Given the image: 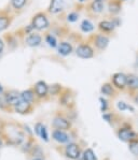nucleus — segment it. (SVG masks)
Here are the masks:
<instances>
[{
	"label": "nucleus",
	"instance_id": "1",
	"mask_svg": "<svg viewBox=\"0 0 138 160\" xmlns=\"http://www.w3.org/2000/svg\"><path fill=\"white\" fill-rule=\"evenodd\" d=\"M31 26L34 27V31L38 32H45L51 28V22L49 18V13L46 11H38L34 13L30 21Z\"/></svg>",
	"mask_w": 138,
	"mask_h": 160
},
{
	"label": "nucleus",
	"instance_id": "2",
	"mask_svg": "<svg viewBox=\"0 0 138 160\" xmlns=\"http://www.w3.org/2000/svg\"><path fill=\"white\" fill-rule=\"evenodd\" d=\"M86 40L92 44V46L95 48L96 52H104L108 48V45H109L110 37L102 32H96V33H91L86 38Z\"/></svg>",
	"mask_w": 138,
	"mask_h": 160
},
{
	"label": "nucleus",
	"instance_id": "3",
	"mask_svg": "<svg viewBox=\"0 0 138 160\" xmlns=\"http://www.w3.org/2000/svg\"><path fill=\"white\" fill-rule=\"evenodd\" d=\"M75 53L81 59H92L95 56V48L88 40H80L75 48Z\"/></svg>",
	"mask_w": 138,
	"mask_h": 160
},
{
	"label": "nucleus",
	"instance_id": "4",
	"mask_svg": "<svg viewBox=\"0 0 138 160\" xmlns=\"http://www.w3.org/2000/svg\"><path fill=\"white\" fill-rule=\"evenodd\" d=\"M105 8L106 2L100 1V0H90L84 7L86 14L90 17H97L102 15L105 11Z\"/></svg>",
	"mask_w": 138,
	"mask_h": 160
},
{
	"label": "nucleus",
	"instance_id": "5",
	"mask_svg": "<svg viewBox=\"0 0 138 160\" xmlns=\"http://www.w3.org/2000/svg\"><path fill=\"white\" fill-rule=\"evenodd\" d=\"M14 15L15 14L12 10H0V32L9 29L14 19Z\"/></svg>",
	"mask_w": 138,
	"mask_h": 160
},
{
	"label": "nucleus",
	"instance_id": "6",
	"mask_svg": "<svg viewBox=\"0 0 138 160\" xmlns=\"http://www.w3.org/2000/svg\"><path fill=\"white\" fill-rule=\"evenodd\" d=\"M110 83L114 86L115 89L118 90H124L126 88V84H127V74L123 72H115L111 75V80H110Z\"/></svg>",
	"mask_w": 138,
	"mask_h": 160
},
{
	"label": "nucleus",
	"instance_id": "7",
	"mask_svg": "<svg viewBox=\"0 0 138 160\" xmlns=\"http://www.w3.org/2000/svg\"><path fill=\"white\" fill-rule=\"evenodd\" d=\"M34 90L38 100H45L49 98V85L44 81H38L34 85Z\"/></svg>",
	"mask_w": 138,
	"mask_h": 160
},
{
	"label": "nucleus",
	"instance_id": "8",
	"mask_svg": "<svg viewBox=\"0 0 138 160\" xmlns=\"http://www.w3.org/2000/svg\"><path fill=\"white\" fill-rule=\"evenodd\" d=\"M97 29H98V32H102L104 34H107V36L110 37L115 31L117 27L114 26V24L112 23V21L109 17V18L102 19V21L97 24Z\"/></svg>",
	"mask_w": 138,
	"mask_h": 160
},
{
	"label": "nucleus",
	"instance_id": "9",
	"mask_svg": "<svg viewBox=\"0 0 138 160\" xmlns=\"http://www.w3.org/2000/svg\"><path fill=\"white\" fill-rule=\"evenodd\" d=\"M24 42L29 48H38L43 42V36L38 31H34L24 38Z\"/></svg>",
	"mask_w": 138,
	"mask_h": 160
},
{
	"label": "nucleus",
	"instance_id": "10",
	"mask_svg": "<svg viewBox=\"0 0 138 160\" xmlns=\"http://www.w3.org/2000/svg\"><path fill=\"white\" fill-rule=\"evenodd\" d=\"M57 51L58 55L63 56V57H67V56L71 55V54L75 52V46L73 44L70 42V41H67V40H61L58 42V45H57Z\"/></svg>",
	"mask_w": 138,
	"mask_h": 160
},
{
	"label": "nucleus",
	"instance_id": "11",
	"mask_svg": "<svg viewBox=\"0 0 138 160\" xmlns=\"http://www.w3.org/2000/svg\"><path fill=\"white\" fill-rule=\"evenodd\" d=\"M65 9V0H50L46 12L49 15H58L64 12Z\"/></svg>",
	"mask_w": 138,
	"mask_h": 160
},
{
	"label": "nucleus",
	"instance_id": "12",
	"mask_svg": "<svg viewBox=\"0 0 138 160\" xmlns=\"http://www.w3.org/2000/svg\"><path fill=\"white\" fill-rule=\"evenodd\" d=\"M106 8L110 16H118L122 11V1L121 0H107Z\"/></svg>",
	"mask_w": 138,
	"mask_h": 160
},
{
	"label": "nucleus",
	"instance_id": "13",
	"mask_svg": "<svg viewBox=\"0 0 138 160\" xmlns=\"http://www.w3.org/2000/svg\"><path fill=\"white\" fill-rule=\"evenodd\" d=\"M12 109L15 111L16 113H19V114L24 115V114H28V113H30L31 111H33V104L29 102L24 101V100L21 98V99L13 105Z\"/></svg>",
	"mask_w": 138,
	"mask_h": 160
},
{
	"label": "nucleus",
	"instance_id": "14",
	"mask_svg": "<svg viewBox=\"0 0 138 160\" xmlns=\"http://www.w3.org/2000/svg\"><path fill=\"white\" fill-rule=\"evenodd\" d=\"M53 127L58 130H68L70 129L71 124L66 117L61 116V115H56L53 119Z\"/></svg>",
	"mask_w": 138,
	"mask_h": 160
},
{
	"label": "nucleus",
	"instance_id": "15",
	"mask_svg": "<svg viewBox=\"0 0 138 160\" xmlns=\"http://www.w3.org/2000/svg\"><path fill=\"white\" fill-rule=\"evenodd\" d=\"M73 102H75V98H73V95H72V92H71V90L68 89V88L64 89L60 95V103L61 104L64 105V107L69 108L70 105L73 104Z\"/></svg>",
	"mask_w": 138,
	"mask_h": 160
},
{
	"label": "nucleus",
	"instance_id": "16",
	"mask_svg": "<svg viewBox=\"0 0 138 160\" xmlns=\"http://www.w3.org/2000/svg\"><path fill=\"white\" fill-rule=\"evenodd\" d=\"M118 137H119L120 140L124 142H130L136 139V133L130 128H121L118 131Z\"/></svg>",
	"mask_w": 138,
	"mask_h": 160
},
{
	"label": "nucleus",
	"instance_id": "17",
	"mask_svg": "<svg viewBox=\"0 0 138 160\" xmlns=\"http://www.w3.org/2000/svg\"><path fill=\"white\" fill-rule=\"evenodd\" d=\"M29 0H10V8L14 14H19L28 4Z\"/></svg>",
	"mask_w": 138,
	"mask_h": 160
},
{
	"label": "nucleus",
	"instance_id": "18",
	"mask_svg": "<svg viewBox=\"0 0 138 160\" xmlns=\"http://www.w3.org/2000/svg\"><path fill=\"white\" fill-rule=\"evenodd\" d=\"M43 40L51 48H57V45H58V42H60V41H58L57 37H56L54 33H52L50 30L44 32Z\"/></svg>",
	"mask_w": 138,
	"mask_h": 160
},
{
	"label": "nucleus",
	"instance_id": "19",
	"mask_svg": "<svg viewBox=\"0 0 138 160\" xmlns=\"http://www.w3.org/2000/svg\"><path fill=\"white\" fill-rule=\"evenodd\" d=\"M126 88L130 92H138V75L130 73L127 74V84Z\"/></svg>",
	"mask_w": 138,
	"mask_h": 160
},
{
	"label": "nucleus",
	"instance_id": "20",
	"mask_svg": "<svg viewBox=\"0 0 138 160\" xmlns=\"http://www.w3.org/2000/svg\"><path fill=\"white\" fill-rule=\"evenodd\" d=\"M4 96H6L7 102L11 108H13V105L21 99V92L16 90H9L8 92H4Z\"/></svg>",
	"mask_w": 138,
	"mask_h": 160
},
{
	"label": "nucleus",
	"instance_id": "21",
	"mask_svg": "<svg viewBox=\"0 0 138 160\" xmlns=\"http://www.w3.org/2000/svg\"><path fill=\"white\" fill-rule=\"evenodd\" d=\"M100 92H102L104 96H106V97H110V98L115 97V95H117L114 86L110 82L104 83L102 85V87H100Z\"/></svg>",
	"mask_w": 138,
	"mask_h": 160
},
{
	"label": "nucleus",
	"instance_id": "22",
	"mask_svg": "<svg viewBox=\"0 0 138 160\" xmlns=\"http://www.w3.org/2000/svg\"><path fill=\"white\" fill-rule=\"evenodd\" d=\"M66 155L71 159H78L80 156V148L77 144L71 143L66 146Z\"/></svg>",
	"mask_w": 138,
	"mask_h": 160
},
{
	"label": "nucleus",
	"instance_id": "23",
	"mask_svg": "<svg viewBox=\"0 0 138 160\" xmlns=\"http://www.w3.org/2000/svg\"><path fill=\"white\" fill-rule=\"evenodd\" d=\"M21 98L24 101L29 102V103H31V104H34L37 100L34 88H28V89H26V90H23V92H21Z\"/></svg>",
	"mask_w": 138,
	"mask_h": 160
},
{
	"label": "nucleus",
	"instance_id": "24",
	"mask_svg": "<svg viewBox=\"0 0 138 160\" xmlns=\"http://www.w3.org/2000/svg\"><path fill=\"white\" fill-rule=\"evenodd\" d=\"M95 29V25L92 23V21L88 18H84L80 24V30L84 33H91Z\"/></svg>",
	"mask_w": 138,
	"mask_h": 160
},
{
	"label": "nucleus",
	"instance_id": "25",
	"mask_svg": "<svg viewBox=\"0 0 138 160\" xmlns=\"http://www.w3.org/2000/svg\"><path fill=\"white\" fill-rule=\"evenodd\" d=\"M53 139L55 140V141H57L58 143H66V142H68L69 137L64 130L56 129L53 131Z\"/></svg>",
	"mask_w": 138,
	"mask_h": 160
},
{
	"label": "nucleus",
	"instance_id": "26",
	"mask_svg": "<svg viewBox=\"0 0 138 160\" xmlns=\"http://www.w3.org/2000/svg\"><path fill=\"white\" fill-rule=\"evenodd\" d=\"M34 131H36L37 135L41 138L42 140H44L45 142L49 141V135H48V130H46L45 126H43L41 122H38L34 127Z\"/></svg>",
	"mask_w": 138,
	"mask_h": 160
},
{
	"label": "nucleus",
	"instance_id": "27",
	"mask_svg": "<svg viewBox=\"0 0 138 160\" xmlns=\"http://www.w3.org/2000/svg\"><path fill=\"white\" fill-rule=\"evenodd\" d=\"M2 38L4 39V42L8 44L11 48H17V45H19V39H17L16 34L9 33V34H7V36L2 37Z\"/></svg>",
	"mask_w": 138,
	"mask_h": 160
},
{
	"label": "nucleus",
	"instance_id": "28",
	"mask_svg": "<svg viewBox=\"0 0 138 160\" xmlns=\"http://www.w3.org/2000/svg\"><path fill=\"white\" fill-rule=\"evenodd\" d=\"M63 90V86L61 84H57V83L53 85H49V95L50 96H60Z\"/></svg>",
	"mask_w": 138,
	"mask_h": 160
},
{
	"label": "nucleus",
	"instance_id": "29",
	"mask_svg": "<svg viewBox=\"0 0 138 160\" xmlns=\"http://www.w3.org/2000/svg\"><path fill=\"white\" fill-rule=\"evenodd\" d=\"M79 17H80V14H79V12L77 11H70L69 13L66 15V21L68 22V23H76V22L79 19Z\"/></svg>",
	"mask_w": 138,
	"mask_h": 160
},
{
	"label": "nucleus",
	"instance_id": "30",
	"mask_svg": "<svg viewBox=\"0 0 138 160\" xmlns=\"http://www.w3.org/2000/svg\"><path fill=\"white\" fill-rule=\"evenodd\" d=\"M117 108L119 109L121 112H124V111L129 110L130 112H134V108L132 105H129L127 103H125L124 101H119L117 103Z\"/></svg>",
	"mask_w": 138,
	"mask_h": 160
},
{
	"label": "nucleus",
	"instance_id": "31",
	"mask_svg": "<svg viewBox=\"0 0 138 160\" xmlns=\"http://www.w3.org/2000/svg\"><path fill=\"white\" fill-rule=\"evenodd\" d=\"M83 158H84V160H97V159H96V156H95L94 152H93L91 148L86 149V151L84 152Z\"/></svg>",
	"mask_w": 138,
	"mask_h": 160
},
{
	"label": "nucleus",
	"instance_id": "32",
	"mask_svg": "<svg viewBox=\"0 0 138 160\" xmlns=\"http://www.w3.org/2000/svg\"><path fill=\"white\" fill-rule=\"evenodd\" d=\"M130 151L132 152V154L138 155V141L137 140H133L130 142Z\"/></svg>",
	"mask_w": 138,
	"mask_h": 160
},
{
	"label": "nucleus",
	"instance_id": "33",
	"mask_svg": "<svg viewBox=\"0 0 138 160\" xmlns=\"http://www.w3.org/2000/svg\"><path fill=\"white\" fill-rule=\"evenodd\" d=\"M99 102H100V111L103 113L107 112V110L109 109V104H108V101L105 99L104 97H100L99 98Z\"/></svg>",
	"mask_w": 138,
	"mask_h": 160
},
{
	"label": "nucleus",
	"instance_id": "34",
	"mask_svg": "<svg viewBox=\"0 0 138 160\" xmlns=\"http://www.w3.org/2000/svg\"><path fill=\"white\" fill-rule=\"evenodd\" d=\"M110 19L112 21V23L114 24V26L117 27H120L121 24H122V21H121V18L119 16H110Z\"/></svg>",
	"mask_w": 138,
	"mask_h": 160
},
{
	"label": "nucleus",
	"instance_id": "35",
	"mask_svg": "<svg viewBox=\"0 0 138 160\" xmlns=\"http://www.w3.org/2000/svg\"><path fill=\"white\" fill-rule=\"evenodd\" d=\"M4 48H6V42H4V39L3 38H0V55L3 53Z\"/></svg>",
	"mask_w": 138,
	"mask_h": 160
},
{
	"label": "nucleus",
	"instance_id": "36",
	"mask_svg": "<svg viewBox=\"0 0 138 160\" xmlns=\"http://www.w3.org/2000/svg\"><path fill=\"white\" fill-rule=\"evenodd\" d=\"M103 118L106 120V122H110L112 120V115L109 114V113H104V114H103Z\"/></svg>",
	"mask_w": 138,
	"mask_h": 160
},
{
	"label": "nucleus",
	"instance_id": "37",
	"mask_svg": "<svg viewBox=\"0 0 138 160\" xmlns=\"http://www.w3.org/2000/svg\"><path fill=\"white\" fill-rule=\"evenodd\" d=\"M78 2H79L80 4H84L85 2H86V0H78Z\"/></svg>",
	"mask_w": 138,
	"mask_h": 160
},
{
	"label": "nucleus",
	"instance_id": "38",
	"mask_svg": "<svg viewBox=\"0 0 138 160\" xmlns=\"http://www.w3.org/2000/svg\"><path fill=\"white\" fill-rule=\"evenodd\" d=\"M33 160H42V158H41V157H34Z\"/></svg>",
	"mask_w": 138,
	"mask_h": 160
},
{
	"label": "nucleus",
	"instance_id": "39",
	"mask_svg": "<svg viewBox=\"0 0 138 160\" xmlns=\"http://www.w3.org/2000/svg\"><path fill=\"white\" fill-rule=\"evenodd\" d=\"M1 92H3V87L1 86V84H0V93Z\"/></svg>",
	"mask_w": 138,
	"mask_h": 160
},
{
	"label": "nucleus",
	"instance_id": "40",
	"mask_svg": "<svg viewBox=\"0 0 138 160\" xmlns=\"http://www.w3.org/2000/svg\"><path fill=\"white\" fill-rule=\"evenodd\" d=\"M100 1H104V2H107V0H100Z\"/></svg>",
	"mask_w": 138,
	"mask_h": 160
},
{
	"label": "nucleus",
	"instance_id": "41",
	"mask_svg": "<svg viewBox=\"0 0 138 160\" xmlns=\"http://www.w3.org/2000/svg\"><path fill=\"white\" fill-rule=\"evenodd\" d=\"M1 144H2V142H1V140H0V146H1Z\"/></svg>",
	"mask_w": 138,
	"mask_h": 160
},
{
	"label": "nucleus",
	"instance_id": "42",
	"mask_svg": "<svg viewBox=\"0 0 138 160\" xmlns=\"http://www.w3.org/2000/svg\"><path fill=\"white\" fill-rule=\"evenodd\" d=\"M137 63H138V55H137Z\"/></svg>",
	"mask_w": 138,
	"mask_h": 160
},
{
	"label": "nucleus",
	"instance_id": "43",
	"mask_svg": "<svg viewBox=\"0 0 138 160\" xmlns=\"http://www.w3.org/2000/svg\"><path fill=\"white\" fill-rule=\"evenodd\" d=\"M121 1H125V0H121Z\"/></svg>",
	"mask_w": 138,
	"mask_h": 160
},
{
	"label": "nucleus",
	"instance_id": "44",
	"mask_svg": "<svg viewBox=\"0 0 138 160\" xmlns=\"http://www.w3.org/2000/svg\"><path fill=\"white\" fill-rule=\"evenodd\" d=\"M137 103H138V102H137Z\"/></svg>",
	"mask_w": 138,
	"mask_h": 160
}]
</instances>
